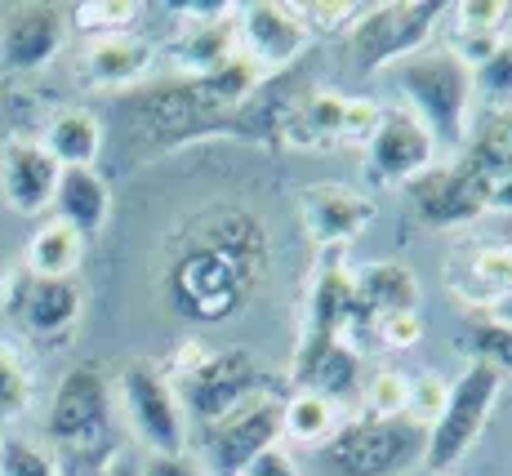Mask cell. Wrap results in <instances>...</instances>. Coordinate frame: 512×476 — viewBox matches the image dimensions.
Returning a JSON list of instances; mask_svg holds the SVG:
<instances>
[{
    "instance_id": "obj_1",
    "label": "cell",
    "mask_w": 512,
    "mask_h": 476,
    "mask_svg": "<svg viewBox=\"0 0 512 476\" xmlns=\"http://www.w3.org/2000/svg\"><path fill=\"white\" fill-rule=\"evenodd\" d=\"M272 272V241L259 214L214 205L183 223L165 267V299L187 325H223L263 290Z\"/></svg>"
},
{
    "instance_id": "obj_2",
    "label": "cell",
    "mask_w": 512,
    "mask_h": 476,
    "mask_svg": "<svg viewBox=\"0 0 512 476\" xmlns=\"http://www.w3.org/2000/svg\"><path fill=\"white\" fill-rule=\"evenodd\" d=\"M397 85L415 107V121L432 134V143L459 147L468 138L472 116V67L455 49H432V54H410L397 63Z\"/></svg>"
},
{
    "instance_id": "obj_3",
    "label": "cell",
    "mask_w": 512,
    "mask_h": 476,
    "mask_svg": "<svg viewBox=\"0 0 512 476\" xmlns=\"http://www.w3.org/2000/svg\"><path fill=\"white\" fill-rule=\"evenodd\" d=\"M499 388H504V374L486 361H472L455 379V388L446 396V410L428 428V445H423V468L432 476H446L477 445V436L486 432L490 410L499 401Z\"/></svg>"
},
{
    "instance_id": "obj_4",
    "label": "cell",
    "mask_w": 512,
    "mask_h": 476,
    "mask_svg": "<svg viewBox=\"0 0 512 476\" xmlns=\"http://www.w3.org/2000/svg\"><path fill=\"white\" fill-rule=\"evenodd\" d=\"M423 445H428V432L410 419H357L334 432L326 459L343 476H397L415 463L423 468Z\"/></svg>"
},
{
    "instance_id": "obj_5",
    "label": "cell",
    "mask_w": 512,
    "mask_h": 476,
    "mask_svg": "<svg viewBox=\"0 0 512 476\" xmlns=\"http://www.w3.org/2000/svg\"><path fill=\"white\" fill-rule=\"evenodd\" d=\"M441 14H446V5H432V0H397V5L361 9V18L352 23V36H348L357 67L374 72V67H388V63H406L410 54H419L428 45Z\"/></svg>"
},
{
    "instance_id": "obj_6",
    "label": "cell",
    "mask_w": 512,
    "mask_h": 476,
    "mask_svg": "<svg viewBox=\"0 0 512 476\" xmlns=\"http://www.w3.org/2000/svg\"><path fill=\"white\" fill-rule=\"evenodd\" d=\"M121 405L130 419L134 436L147 445L152 454H187V423H183V405L174 392L170 374H161L152 361H130L121 370Z\"/></svg>"
},
{
    "instance_id": "obj_7",
    "label": "cell",
    "mask_w": 512,
    "mask_h": 476,
    "mask_svg": "<svg viewBox=\"0 0 512 476\" xmlns=\"http://www.w3.org/2000/svg\"><path fill=\"white\" fill-rule=\"evenodd\" d=\"M174 392L187 401V410L196 414L201 428H214L232 410H241L245 401L268 392V379L245 352H205L201 361L179 374Z\"/></svg>"
},
{
    "instance_id": "obj_8",
    "label": "cell",
    "mask_w": 512,
    "mask_h": 476,
    "mask_svg": "<svg viewBox=\"0 0 512 476\" xmlns=\"http://www.w3.org/2000/svg\"><path fill=\"white\" fill-rule=\"evenodd\" d=\"M107 428H112V388H107L98 365H76L63 374L49 401L45 432L63 450H98L107 445Z\"/></svg>"
},
{
    "instance_id": "obj_9",
    "label": "cell",
    "mask_w": 512,
    "mask_h": 476,
    "mask_svg": "<svg viewBox=\"0 0 512 476\" xmlns=\"http://www.w3.org/2000/svg\"><path fill=\"white\" fill-rule=\"evenodd\" d=\"M379 103L370 98H343L330 89H312L299 103V112L290 116L281 134L285 152H317V147H357L370 143V134L379 130Z\"/></svg>"
},
{
    "instance_id": "obj_10",
    "label": "cell",
    "mask_w": 512,
    "mask_h": 476,
    "mask_svg": "<svg viewBox=\"0 0 512 476\" xmlns=\"http://www.w3.org/2000/svg\"><path fill=\"white\" fill-rule=\"evenodd\" d=\"M308 85H312V76H308L303 63L263 76V85L254 89L245 103H236L228 116H219L214 125H205L196 138H259V143H281L290 116L299 112V103L312 94Z\"/></svg>"
},
{
    "instance_id": "obj_11",
    "label": "cell",
    "mask_w": 512,
    "mask_h": 476,
    "mask_svg": "<svg viewBox=\"0 0 512 476\" xmlns=\"http://www.w3.org/2000/svg\"><path fill=\"white\" fill-rule=\"evenodd\" d=\"M67 9L49 0H23L0 9V67L14 76L45 72L67 45Z\"/></svg>"
},
{
    "instance_id": "obj_12",
    "label": "cell",
    "mask_w": 512,
    "mask_h": 476,
    "mask_svg": "<svg viewBox=\"0 0 512 476\" xmlns=\"http://www.w3.org/2000/svg\"><path fill=\"white\" fill-rule=\"evenodd\" d=\"M281 441V396L263 392L205 428V450H210V472L214 476H241L259 459L263 450Z\"/></svg>"
},
{
    "instance_id": "obj_13",
    "label": "cell",
    "mask_w": 512,
    "mask_h": 476,
    "mask_svg": "<svg viewBox=\"0 0 512 476\" xmlns=\"http://www.w3.org/2000/svg\"><path fill=\"white\" fill-rule=\"evenodd\" d=\"M406 192L415 205V218L428 227H455L486 214V170L472 165L468 156L446 170H423L406 183Z\"/></svg>"
},
{
    "instance_id": "obj_14",
    "label": "cell",
    "mask_w": 512,
    "mask_h": 476,
    "mask_svg": "<svg viewBox=\"0 0 512 476\" xmlns=\"http://www.w3.org/2000/svg\"><path fill=\"white\" fill-rule=\"evenodd\" d=\"M9 290V316L14 325L36 343H58L81 325L85 294L76 281H41V276H18Z\"/></svg>"
},
{
    "instance_id": "obj_15",
    "label": "cell",
    "mask_w": 512,
    "mask_h": 476,
    "mask_svg": "<svg viewBox=\"0 0 512 476\" xmlns=\"http://www.w3.org/2000/svg\"><path fill=\"white\" fill-rule=\"evenodd\" d=\"M236 41L245 45V58L263 72H285L308 54L312 36L294 18L290 5H272V0H254V5L236 9Z\"/></svg>"
},
{
    "instance_id": "obj_16",
    "label": "cell",
    "mask_w": 512,
    "mask_h": 476,
    "mask_svg": "<svg viewBox=\"0 0 512 476\" xmlns=\"http://www.w3.org/2000/svg\"><path fill=\"white\" fill-rule=\"evenodd\" d=\"M432 156H437L432 134L410 112H392V116H383L379 130L366 143V178L374 187L410 183L423 170H432Z\"/></svg>"
},
{
    "instance_id": "obj_17",
    "label": "cell",
    "mask_w": 512,
    "mask_h": 476,
    "mask_svg": "<svg viewBox=\"0 0 512 476\" xmlns=\"http://www.w3.org/2000/svg\"><path fill=\"white\" fill-rule=\"evenodd\" d=\"M58 165L49 161V152L36 138L14 134L0 147V201L23 218H41L45 210H54V192H58Z\"/></svg>"
},
{
    "instance_id": "obj_18",
    "label": "cell",
    "mask_w": 512,
    "mask_h": 476,
    "mask_svg": "<svg viewBox=\"0 0 512 476\" xmlns=\"http://www.w3.org/2000/svg\"><path fill=\"white\" fill-rule=\"evenodd\" d=\"M152 63V41L134 32L85 36V45L76 49V81L85 89H139L152 76Z\"/></svg>"
},
{
    "instance_id": "obj_19",
    "label": "cell",
    "mask_w": 512,
    "mask_h": 476,
    "mask_svg": "<svg viewBox=\"0 0 512 476\" xmlns=\"http://www.w3.org/2000/svg\"><path fill=\"white\" fill-rule=\"evenodd\" d=\"M379 205L366 192H352L343 183L303 187V227H308L317 250H343L374 223Z\"/></svg>"
},
{
    "instance_id": "obj_20",
    "label": "cell",
    "mask_w": 512,
    "mask_h": 476,
    "mask_svg": "<svg viewBox=\"0 0 512 476\" xmlns=\"http://www.w3.org/2000/svg\"><path fill=\"white\" fill-rule=\"evenodd\" d=\"M103 121L90 107H58L45 116V130L36 143L49 152L58 170H94L98 152H103Z\"/></svg>"
},
{
    "instance_id": "obj_21",
    "label": "cell",
    "mask_w": 512,
    "mask_h": 476,
    "mask_svg": "<svg viewBox=\"0 0 512 476\" xmlns=\"http://www.w3.org/2000/svg\"><path fill=\"white\" fill-rule=\"evenodd\" d=\"M54 218L67 223L72 232H81L85 241L98 236L112 218V187L107 178L94 170H63L58 174V192H54Z\"/></svg>"
},
{
    "instance_id": "obj_22",
    "label": "cell",
    "mask_w": 512,
    "mask_h": 476,
    "mask_svg": "<svg viewBox=\"0 0 512 476\" xmlns=\"http://www.w3.org/2000/svg\"><path fill=\"white\" fill-rule=\"evenodd\" d=\"M352 294H357V307L366 321L388 312H410V307H419V276L406 263L383 259L352 272Z\"/></svg>"
},
{
    "instance_id": "obj_23",
    "label": "cell",
    "mask_w": 512,
    "mask_h": 476,
    "mask_svg": "<svg viewBox=\"0 0 512 476\" xmlns=\"http://www.w3.org/2000/svg\"><path fill=\"white\" fill-rule=\"evenodd\" d=\"M236 9L210 18V23H183V36L174 41L170 58L179 67V76H205L214 67L232 63L236 58Z\"/></svg>"
},
{
    "instance_id": "obj_24",
    "label": "cell",
    "mask_w": 512,
    "mask_h": 476,
    "mask_svg": "<svg viewBox=\"0 0 512 476\" xmlns=\"http://www.w3.org/2000/svg\"><path fill=\"white\" fill-rule=\"evenodd\" d=\"M85 236L72 232L67 223H58V218H49L32 232V241H27V254H23V267L27 276H41V281H76V272H81L85 263Z\"/></svg>"
},
{
    "instance_id": "obj_25",
    "label": "cell",
    "mask_w": 512,
    "mask_h": 476,
    "mask_svg": "<svg viewBox=\"0 0 512 476\" xmlns=\"http://www.w3.org/2000/svg\"><path fill=\"white\" fill-rule=\"evenodd\" d=\"M294 379L299 388L321 392V396H343L357 383V347L352 343H317V347H299L294 356Z\"/></svg>"
},
{
    "instance_id": "obj_26",
    "label": "cell",
    "mask_w": 512,
    "mask_h": 476,
    "mask_svg": "<svg viewBox=\"0 0 512 476\" xmlns=\"http://www.w3.org/2000/svg\"><path fill=\"white\" fill-rule=\"evenodd\" d=\"M339 432V410H334L330 396L299 388L290 401H281V436H290L303 450H321L334 441Z\"/></svg>"
},
{
    "instance_id": "obj_27",
    "label": "cell",
    "mask_w": 512,
    "mask_h": 476,
    "mask_svg": "<svg viewBox=\"0 0 512 476\" xmlns=\"http://www.w3.org/2000/svg\"><path fill=\"white\" fill-rule=\"evenodd\" d=\"M32 370H27L23 352L14 343H0V423L9 419H23L32 410Z\"/></svg>"
},
{
    "instance_id": "obj_28",
    "label": "cell",
    "mask_w": 512,
    "mask_h": 476,
    "mask_svg": "<svg viewBox=\"0 0 512 476\" xmlns=\"http://www.w3.org/2000/svg\"><path fill=\"white\" fill-rule=\"evenodd\" d=\"M143 5L139 0H85V5L67 9V18L76 23V32L85 36H116V32H130L139 23Z\"/></svg>"
},
{
    "instance_id": "obj_29",
    "label": "cell",
    "mask_w": 512,
    "mask_h": 476,
    "mask_svg": "<svg viewBox=\"0 0 512 476\" xmlns=\"http://www.w3.org/2000/svg\"><path fill=\"white\" fill-rule=\"evenodd\" d=\"M361 405L366 414L361 419H406L410 405V374L401 370H374L366 392H361Z\"/></svg>"
},
{
    "instance_id": "obj_30",
    "label": "cell",
    "mask_w": 512,
    "mask_h": 476,
    "mask_svg": "<svg viewBox=\"0 0 512 476\" xmlns=\"http://www.w3.org/2000/svg\"><path fill=\"white\" fill-rule=\"evenodd\" d=\"M0 476H63L58 459L23 436H0Z\"/></svg>"
},
{
    "instance_id": "obj_31",
    "label": "cell",
    "mask_w": 512,
    "mask_h": 476,
    "mask_svg": "<svg viewBox=\"0 0 512 476\" xmlns=\"http://www.w3.org/2000/svg\"><path fill=\"white\" fill-rule=\"evenodd\" d=\"M468 161L481 165L486 174L508 170V165H512V112L499 116V121H490L486 130L477 134V143L468 147Z\"/></svg>"
},
{
    "instance_id": "obj_32",
    "label": "cell",
    "mask_w": 512,
    "mask_h": 476,
    "mask_svg": "<svg viewBox=\"0 0 512 476\" xmlns=\"http://www.w3.org/2000/svg\"><path fill=\"white\" fill-rule=\"evenodd\" d=\"M446 396H450V388L437 379V374H419V379H410V405H406V419L415 423V428L428 432L432 423L441 419V410H446Z\"/></svg>"
},
{
    "instance_id": "obj_33",
    "label": "cell",
    "mask_w": 512,
    "mask_h": 476,
    "mask_svg": "<svg viewBox=\"0 0 512 476\" xmlns=\"http://www.w3.org/2000/svg\"><path fill=\"white\" fill-rule=\"evenodd\" d=\"M294 18L303 23V32H343L361 18L366 5H339V0H312V5H290Z\"/></svg>"
},
{
    "instance_id": "obj_34",
    "label": "cell",
    "mask_w": 512,
    "mask_h": 476,
    "mask_svg": "<svg viewBox=\"0 0 512 476\" xmlns=\"http://www.w3.org/2000/svg\"><path fill=\"white\" fill-rule=\"evenodd\" d=\"M472 89H481L486 98H512V41H499L486 63L472 67Z\"/></svg>"
},
{
    "instance_id": "obj_35",
    "label": "cell",
    "mask_w": 512,
    "mask_h": 476,
    "mask_svg": "<svg viewBox=\"0 0 512 476\" xmlns=\"http://www.w3.org/2000/svg\"><path fill=\"white\" fill-rule=\"evenodd\" d=\"M370 330L379 334L383 347L406 352V347H415L423 339V316H419V307H410V312H388V316H374Z\"/></svg>"
},
{
    "instance_id": "obj_36",
    "label": "cell",
    "mask_w": 512,
    "mask_h": 476,
    "mask_svg": "<svg viewBox=\"0 0 512 476\" xmlns=\"http://www.w3.org/2000/svg\"><path fill=\"white\" fill-rule=\"evenodd\" d=\"M472 347H477V361L495 365L499 374L512 370V330H508V325L481 321L477 330H472Z\"/></svg>"
},
{
    "instance_id": "obj_37",
    "label": "cell",
    "mask_w": 512,
    "mask_h": 476,
    "mask_svg": "<svg viewBox=\"0 0 512 476\" xmlns=\"http://www.w3.org/2000/svg\"><path fill=\"white\" fill-rule=\"evenodd\" d=\"M472 281L495 290V299L508 294L512 290V245H504V250H481L472 259Z\"/></svg>"
},
{
    "instance_id": "obj_38",
    "label": "cell",
    "mask_w": 512,
    "mask_h": 476,
    "mask_svg": "<svg viewBox=\"0 0 512 476\" xmlns=\"http://www.w3.org/2000/svg\"><path fill=\"white\" fill-rule=\"evenodd\" d=\"M139 476H201V468L192 463V454H147Z\"/></svg>"
},
{
    "instance_id": "obj_39",
    "label": "cell",
    "mask_w": 512,
    "mask_h": 476,
    "mask_svg": "<svg viewBox=\"0 0 512 476\" xmlns=\"http://www.w3.org/2000/svg\"><path fill=\"white\" fill-rule=\"evenodd\" d=\"M241 476H299L294 472V463H290V454L281 450V445H272V450H263L259 459L250 463Z\"/></svg>"
},
{
    "instance_id": "obj_40",
    "label": "cell",
    "mask_w": 512,
    "mask_h": 476,
    "mask_svg": "<svg viewBox=\"0 0 512 476\" xmlns=\"http://www.w3.org/2000/svg\"><path fill=\"white\" fill-rule=\"evenodd\" d=\"M486 210L512 214V165H508V170L486 174Z\"/></svg>"
},
{
    "instance_id": "obj_41",
    "label": "cell",
    "mask_w": 512,
    "mask_h": 476,
    "mask_svg": "<svg viewBox=\"0 0 512 476\" xmlns=\"http://www.w3.org/2000/svg\"><path fill=\"white\" fill-rule=\"evenodd\" d=\"M486 321H495V325H508V330H512V290H508V294H499V299L490 303Z\"/></svg>"
},
{
    "instance_id": "obj_42",
    "label": "cell",
    "mask_w": 512,
    "mask_h": 476,
    "mask_svg": "<svg viewBox=\"0 0 512 476\" xmlns=\"http://www.w3.org/2000/svg\"><path fill=\"white\" fill-rule=\"evenodd\" d=\"M103 476H139V468H134L125 454H112V459H107V468H103Z\"/></svg>"
},
{
    "instance_id": "obj_43",
    "label": "cell",
    "mask_w": 512,
    "mask_h": 476,
    "mask_svg": "<svg viewBox=\"0 0 512 476\" xmlns=\"http://www.w3.org/2000/svg\"><path fill=\"white\" fill-rule=\"evenodd\" d=\"M5 285H9V263H5V254H0V294H5Z\"/></svg>"
},
{
    "instance_id": "obj_44",
    "label": "cell",
    "mask_w": 512,
    "mask_h": 476,
    "mask_svg": "<svg viewBox=\"0 0 512 476\" xmlns=\"http://www.w3.org/2000/svg\"><path fill=\"white\" fill-rule=\"evenodd\" d=\"M5 107H9V94H5V85H0V121H5Z\"/></svg>"
}]
</instances>
